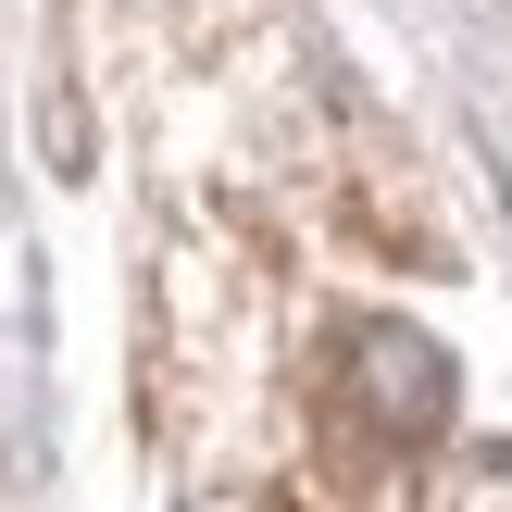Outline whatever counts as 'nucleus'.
I'll return each instance as SVG.
<instances>
[{
  "label": "nucleus",
  "instance_id": "obj_2",
  "mask_svg": "<svg viewBox=\"0 0 512 512\" xmlns=\"http://www.w3.org/2000/svg\"><path fill=\"white\" fill-rule=\"evenodd\" d=\"M425 512H512V438H475L425 475Z\"/></svg>",
  "mask_w": 512,
  "mask_h": 512
},
{
  "label": "nucleus",
  "instance_id": "obj_1",
  "mask_svg": "<svg viewBox=\"0 0 512 512\" xmlns=\"http://www.w3.org/2000/svg\"><path fill=\"white\" fill-rule=\"evenodd\" d=\"M325 388H338V425L363 450H425L450 425V350L425 325H400V313H363L325 350Z\"/></svg>",
  "mask_w": 512,
  "mask_h": 512
}]
</instances>
